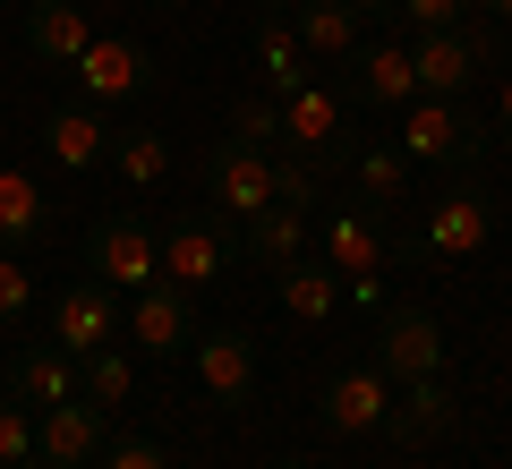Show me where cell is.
Instances as JSON below:
<instances>
[{
	"mask_svg": "<svg viewBox=\"0 0 512 469\" xmlns=\"http://www.w3.org/2000/svg\"><path fill=\"white\" fill-rule=\"evenodd\" d=\"M0 9H18V0H0Z\"/></svg>",
	"mask_w": 512,
	"mask_h": 469,
	"instance_id": "obj_41",
	"label": "cell"
},
{
	"mask_svg": "<svg viewBox=\"0 0 512 469\" xmlns=\"http://www.w3.org/2000/svg\"><path fill=\"white\" fill-rule=\"evenodd\" d=\"M274 154H308V163H342L350 137H342V94H325L308 77L299 94H282V145Z\"/></svg>",
	"mask_w": 512,
	"mask_h": 469,
	"instance_id": "obj_9",
	"label": "cell"
},
{
	"mask_svg": "<svg viewBox=\"0 0 512 469\" xmlns=\"http://www.w3.org/2000/svg\"><path fill=\"white\" fill-rule=\"evenodd\" d=\"M154 69H146V43H128V35H94L86 60H77V94H86L94 111L128 103V94H146Z\"/></svg>",
	"mask_w": 512,
	"mask_h": 469,
	"instance_id": "obj_11",
	"label": "cell"
},
{
	"mask_svg": "<svg viewBox=\"0 0 512 469\" xmlns=\"http://www.w3.org/2000/svg\"><path fill=\"white\" fill-rule=\"evenodd\" d=\"M163 9H180V0H163Z\"/></svg>",
	"mask_w": 512,
	"mask_h": 469,
	"instance_id": "obj_42",
	"label": "cell"
},
{
	"mask_svg": "<svg viewBox=\"0 0 512 469\" xmlns=\"http://www.w3.org/2000/svg\"><path fill=\"white\" fill-rule=\"evenodd\" d=\"M410 60H419V94L461 103L470 77L495 60V35H487V26H436V35H410Z\"/></svg>",
	"mask_w": 512,
	"mask_h": 469,
	"instance_id": "obj_4",
	"label": "cell"
},
{
	"mask_svg": "<svg viewBox=\"0 0 512 469\" xmlns=\"http://www.w3.org/2000/svg\"><path fill=\"white\" fill-rule=\"evenodd\" d=\"M128 393H137V359H128L120 342H103V350L86 359V401H94V410H120Z\"/></svg>",
	"mask_w": 512,
	"mask_h": 469,
	"instance_id": "obj_28",
	"label": "cell"
},
{
	"mask_svg": "<svg viewBox=\"0 0 512 469\" xmlns=\"http://www.w3.org/2000/svg\"><path fill=\"white\" fill-rule=\"evenodd\" d=\"M205 197H214L222 214L248 231V222L274 205V154H265V145H248V137H222L214 154H205Z\"/></svg>",
	"mask_w": 512,
	"mask_h": 469,
	"instance_id": "obj_3",
	"label": "cell"
},
{
	"mask_svg": "<svg viewBox=\"0 0 512 469\" xmlns=\"http://www.w3.org/2000/svg\"><path fill=\"white\" fill-rule=\"evenodd\" d=\"M350 171H359V205H393L402 180H410V154H402V145H359Z\"/></svg>",
	"mask_w": 512,
	"mask_h": 469,
	"instance_id": "obj_27",
	"label": "cell"
},
{
	"mask_svg": "<svg viewBox=\"0 0 512 469\" xmlns=\"http://www.w3.org/2000/svg\"><path fill=\"white\" fill-rule=\"evenodd\" d=\"M478 9H487V18H495V26H512V0H478Z\"/></svg>",
	"mask_w": 512,
	"mask_h": 469,
	"instance_id": "obj_36",
	"label": "cell"
},
{
	"mask_svg": "<svg viewBox=\"0 0 512 469\" xmlns=\"http://www.w3.org/2000/svg\"><path fill=\"white\" fill-rule=\"evenodd\" d=\"M111 137H120V128H103V111H94V103H60V111H43V154H52L60 171H94V163H111Z\"/></svg>",
	"mask_w": 512,
	"mask_h": 469,
	"instance_id": "obj_16",
	"label": "cell"
},
{
	"mask_svg": "<svg viewBox=\"0 0 512 469\" xmlns=\"http://www.w3.org/2000/svg\"><path fill=\"white\" fill-rule=\"evenodd\" d=\"M43 222H52V205H43L35 171L0 163V248H26V239H43Z\"/></svg>",
	"mask_w": 512,
	"mask_h": 469,
	"instance_id": "obj_24",
	"label": "cell"
},
{
	"mask_svg": "<svg viewBox=\"0 0 512 469\" xmlns=\"http://www.w3.org/2000/svg\"><path fill=\"white\" fill-rule=\"evenodd\" d=\"M350 9H359V18H376V9H393V0H350Z\"/></svg>",
	"mask_w": 512,
	"mask_h": 469,
	"instance_id": "obj_37",
	"label": "cell"
},
{
	"mask_svg": "<svg viewBox=\"0 0 512 469\" xmlns=\"http://www.w3.org/2000/svg\"><path fill=\"white\" fill-rule=\"evenodd\" d=\"M9 469H52V461H43V452H26V461H9Z\"/></svg>",
	"mask_w": 512,
	"mask_h": 469,
	"instance_id": "obj_38",
	"label": "cell"
},
{
	"mask_svg": "<svg viewBox=\"0 0 512 469\" xmlns=\"http://www.w3.org/2000/svg\"><path fill=\"white\" fill-rule=\"evenodd\" d=\"M26 9H35V0H26Z\"/></svg>",
	"mask_w": 512,
	"mask_h": 469,
	"instance_id": "obj_43",
	"label": "cell"
},
{
	"mask_svg": "<svg viewBox=\"0 0 512 469\" xmlns=\"http://www.w3.org/2000/svg\"><path fill=\"white\" fill-rule=\"evenodd\" d=\"M26 452H35V410H26L18 393H0V469L26 461Z\"/></svg>",
	"mask_w": 512,
	"mask_h": 469,
	"instance_id": "obj_32",
	"label": "cell"
},
{
	"mask_svg": "<svg viewBox=\"0 0 512 469\" xmlns=\"http://www.w3.org/2000/svg\"><path fill=\"white\" fill-rule=\"evenodd\" d=\"M94 469H171V452L154 444V435H111V444H103V461H94Z\"/></svg>",
	"mask_w": 512,
	"mask_h": 469,
	"instance_id": "obj_33",
	"label": "cell"
},
{
	"mask_svg": "<svg viewBox=\"0 0 512 469\" xmlns=\"http://www.w3.org/2000/svg\"><path fill=\"white\" fill-rule=\"evenodd\" d=\"M384 418H393V376L384 367H342L325 384V427L333 435H384Z\"/></svg>",
	"mask_w": 512,
	"mask_h": 469,
	"instance_id": "obj_12",
	"label": "cell"
},
{
	"mask_svg": "<svg viewBox=\"0 0 512 469\" xmlns=\"http://www.w3.org/2000/svg\"><path fill=\"white\" fill-rule=\"evenodd\" d=\"M291 35L308 60H350L359 52V9L350 0H291Z\"/></svg>",
	"mask_w": 512,
	"mask_h": 469,
	"instance_id": "obj_19",
	"label": "cell"
},
{
	"mask_svg": "<svg viewBox=\"0 0 512 469\" xmlns=\"http://www.w3.org/2000/svg\"><path fill=\"white\" fill-rule=\"evenodd\" d=\"M487 239H495V197L478 180H453L436 205H427V256L453 265V256H478Z\"/></svg>",
	"mask_w": 512,
	"mask_h": 469,
	"instance_id": "obj_8",
	"label": "cell"
},
{
	"mask_svg": "<svg viewBox=\"0 0 512 469\" xmlns=\"http://www.w3.org/2000/svg\"><path fill=\"white\" fill-rule=\"evenodd\" d=\"M495 145H512V77H504V94H495Z\"/></svg>",
	"mask_w": 512,
	"mask_h": 469,
	"instance_id": "obj_35",
	"label": "cell"
},
{
	"mask_svg": "<svg viewBox=\"0 0 512 469\" xmlns=\"http://www.w3.org/2000/svg\"><path fill=\"white\" fill-rule=\"evenodd\" d=\"M111 163H120L128 188H163L171 180V137L163 128H120V137H111Z\"/></svg>",
	"mask_w": 512,
	"mask_h": 469,
	"instance_id": "obj_26",
	"label": "cell"
},
{
	"mask_svg": "<svg viewBox=\"0 0 512 469\" xmlns=\"http://www.w3.org/2000/svg\"><path fill=\"white\" fill-rule=\"evenodd\" d=\"M393 9H402V26L410 35H436V26H461L478 9V0H393Z\"/></svg>",
	"mask_w": 512,
	"mask_h": 469,
	"instance_id": "obj_34",
	"label": "cell"
},
{
	"mask_svg": "<svg viewBox=\"0 0 512 469\" xmlns=\"http://www.w3.org/2000/svg\"><path fill=\"white\" fill-rule=\"evenodd\" d=\"M26 43H35V60H52V69H77L86 43H94V26H86L77 0H35V9H26Z\"/></svg>",
	"mask_w": 512,
	"mask_h": 469,
	"instance_id": "obj_20",
	"label": "cell"
},
{
	"mask_svg": "<svg viewBox=\"0 0 512 469\" xmlns=\"http://www.w3.org/2000/svg\"><path fill=\"white\" fill-rule=\"evenodd\" d=\"M325 265L342 273V290H350V282H376V273H384V231H376V214H367V205L325 214Z\"/></svg>",
	"mask_w": 512,
	"mask_h": 469,
	"instance_id": "obj_18",
	"label": "cell"
},
{
	"mask_svg": "<svg viewBox=\"0 0 512 469\" xmlns=\"http://www.w3.org/2000/svg\"><path fill=\"white\" fill-rule=\"evenodd\" d=\"M86 265H94V282H111V290H128V299H137V290L163 282V231H154L146 214H128V205H120V214L94 222Z\"/></svg>",
	"mask_w": 512,
	"mask_h": 469,
	"instance_id": "obj_2",
	"label": "cell"
},
{
	"mask_svg": "<svg viewBox=\"0 0 512 469\" xmlns=\"http://www.w3.org/2000/svg\"><path fill=\"white\" fill-rule=\"evenodd\" d=\"M103 418H111V410H94L86 393L60 401V410H35V452H43L52 469H94V461H103V444H111Z\"/></svg>",
	"mask_w": 512,
	"mask_h": 469,
	"instance_id": "obj_10",
	"label": "cell"
},
{
	"mask_svg": "<svg viewBox=\"0 0 512 469\" xmlns=\"http://www.w3.org/2000/svg\"><path fill=\"white\" fill-rule=\"evenodd\" d=\"M188 359H197V384L214 401H256V342L239 325H214L188 342Z\"/></svg>",
	"mask_w": 512,
	"mask_h": 469,
	"instance_id": "obj_14",
	"label": "cell"
},
{
	"mask_svg": "<svg viewBox=\"0 0 512 469\" xmlns=\"http://www.w3.org/2000/svg\"><path fill=\"white\" fill-rule=\"evenodd\" d=\"M52 342L69 350L77 367H86L103 342H120V299H111V282H94V273H86V282L60 290V299H52Z\"/></svg>",
	"mask_w": 512,
	"mask_h": 469,
	"instance_id": "obj_7",
	"label": "cell"
},
{
	"mask_svg": "<svg viewBox=\"0 0 512 469\" xmlns=\"http://www.w3.org/2000/svg\"><path fill=\"white\" fill-rule=\"evenodd\" d=\"M393 145H402L410 163H436V171H470L478 154H487V128L470 120L461 103H444V94H419V103H402L393 111Z\"/></svg>",
	"mask_w": 512,
	"mask_h": 469,
	"instance_id": "obj_1",
	"label": "cell"
},
{
	"mask_svg": "<svg viewBox=\"0 0 512 469\" xmlns=\"http://www.w3.org/2000/svg\"><path fill=\"white\" fill-rule=\"evenodd\" d=\"M239 248H248V265H265V273L299 265V256H308V214H291V205H265V214L239 231Z\"/></svg>",
	"mask_w": 512,
	"mask_h": 469,
	"instance_id": "obj_23",
	"label": "cell"
},
{
	"mask_svg": "<svg viewBox=\"0 0 512 469\" xmlns=\"http://www.w3.org/2000/svg\"><path fill=\"white\" fill-rule=\"evenodd\" d=\"M274 469H308V461H274Z\"/></svg>",
	"mask_w": 512,
	"mask_h": 469,
	"instance_id": "obj_40",
	"label": "cell"
},
{
	"mask_svg": "<svg viewBox=\"0 0 512 469\" xmlns=\"http://www.w3.org/2000/svg\"><path fill=\"white\" fill-rule=\"evenodd\" d=\"M359 103H376V111L419 103V60H410V43H376V52H359Z\"/></svg>",
	"mask_w": 512,
	"mask_h": 469,
	"instance_id": "obj_21",
	"label": "cell"
},
{
	"mask_svg": "<svg viewBox=\"0 0 512 469\" xmlns=\"http://www.w3.org/2000/svg\"><path fill=\"white\" fill-rule=\"evenodd\" d=\"M9 393H18L26 410H60V401L86 393V367H77L60 342H26L18 359H9Z\"/></svg>",
	"mask_w": 512,
	"mask_h": 469,
	"instance_id": "obj_15",
	"label": "cell"
},
{
	"mask_svg": "<svg viewBox=\"0 0 512 469\" xmlns=\"http://www.w3.org/2000/svg\"><path fill=\"white\" fill-rule=\"evenodd\" d=\"M26 307H35V273H26L18 248H0V325L18 333V325H26Z\"/></svg>",
	"mask_w": 512,
	"mask_h": 469,
	"instance_id": "obj_30",
	"label": "cell"
},
{
	"mask_svg": "<svg viewBox=\"0 0 512 469\" xmlns=\"http://www.w3.org/2000/svg\"><path fill=\"white\" fill-rule=\"evenodd\" d=\"M274 9H291V0H256V18H274Z\"/></svg>",
	"mask_w": 512,
	"mask_h": 469,
	"instance_id": "obj_39",
	"label": "cell"
},
{
	"mask_svg": "<svg viewBox=\"0 0 512 469\" xmlns=\"http://www.w3.org/2000/svg\"><path fill=\"white\" fill-rule=\"evenodd\" d=\"M274 290H282V307H291L299 325H325L333 307L350 299V290H342V273H333L325 256H299V265H282V273H274Z\"/></svg>",
	"mask_w": 512,
	"mask_h": 469,
	"instance_id": "obj_22",
	"label": "cell"
},
{
	"mask_svg": "<svg viewBox=\"0 0 512 469\" xmlns=\"http://www.w3.org/2000/svg\"><path fill=\"white\" fill-rule=\"evenodd\" d=\"M376 367L393 376V393L402 384H427L444 376V333L427 307H376Z\"/></svg>",
	"mask_w": 512,
	"mask_h": 469,
	"instance_id": "obj_5",
	"label": "cell"
},
{
	"mask_svg": "<svg viewBox=\"0 0 512 469\" xmlns=\"http://www.w3.org/2000/svg\"><path fill=\"white\" fill-rule=\"evenodd\" d=\"M231 137H248V145L274 154V145H282V103H274V94H248V103L231 111Z\"/></svg>",
	"mask_w": 512,
	"mask_h": 469,
	"instance_id": "obj_31",
	"label": "cell"
},
{
	"mask_svg": "<svg viewBox=\"0 0 512 469\" xmlns=\"http://www.w3.org/2000/svg\"><path fill=\"white\" fill-rule=\"evenodd\" d=\"M274 205H291V214H316V205H325L308 154H274Z\"/></svg>",
	"mask_w": 512,
	"mask_h": 469,
	"instance_id": "obj_29",
	"label": "cell"
},
{
	"mask_svg": "<svg viewBox=\"0 0 512 469\" xmlns=\"http://www.w3.org/2000/svg\"><path fill=\"white\" fill-rule=\"evenodd\" d=\"M256 77H265V94H299L308 86V52H299V35L282 18H256Z\"/></svg>",
	"mask_w": 512,
	"mask_h": 469,
	"instance_id": "obj_25",
	"label": "cell"
},
{
	"mask_svg": "<svg viewBox=\"0 0 512 469\" xmlns=\"http://www.w3.org/2000/svg\"><path fill=\"white\" fill-rule=\"evenodd\" d=\"M128 342L146 359H188V342H197V290H180V282L137 290L128 299Z\"/></svg>",
	"mask_w": 512,
	"mask_h": 469,
	"instance_id": "obj_6",
	"label": "cell"
},
{
	"mask_svg": "<svg viewBox=\"0 0 512 469\" xmlns=\"http://www.w3.org/2000/svg\"><path fill=\"white\" fill-rule=\"evenodd\" d=\"M222 265H231V239H222V222H171L163 231V282H180V290H214L222 282Z\"/></svg>",
	"mask_w": 512,
	"mask_h": 469,
	"instance_id": "obj_13",
	"label": "cell"
},
{
	"mask_svg": "<svg viewBox=\"0 0 512 469\" xmlns=\"http://www.w3.org/2000/svg\"><path fill=\"white\" fill-rule=\"evenodd\" d=\"M453 427H461V393H453L444 376L402 384V393H393V418H384L393 444H436V435H453Z\"/></svg>",
	"mask_w": 512,
	"mask_h": 469,
	"instance_id": "obj_17",
	"label": "cell"
}]
</instances>
